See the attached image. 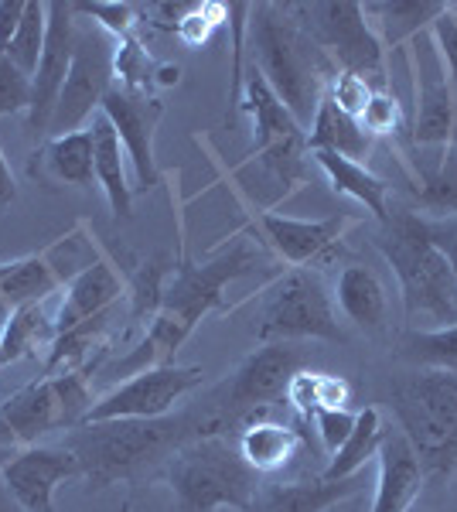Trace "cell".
Listing matches in <instances>:
<instances>
[{
    "label": "cell",
    "instance_id": "7bdbcfd3",
    "mask_svg": "<svg viewBox=\"0 0 457 512\" xmlns=\"http://www.w3.org/2000/svg\"><path fill=\"white\" fill-rule=\"evenodd\" d=\"M434 38L440 45V55H444L447 79H451V99H454V144H451V151H457V21L451 18V11H444L434 21Z\"/></svg>",
    "mask_w": 457,
    "mask_h": 512
},
{
    "label": "cell",
    "instance_id": "b9f144b4",
    "mask_svg": "<svg viewBox=\"0 0 457 512\" xmlns=\"http://www.w3.org/2000/svg\"><path fill=\"white\" fill-rule=\"evenodd\" d=\"M372 93H379V89H372L369 82L359 79V76H348V72H338L328 86V96L338 103V110H345L348 117H355V120H359L362 110L369 106Z\"/></svg>",
    "mask_w": 457,
    "mask_h": 512
},
{
    "label": "cell",
    "instance_id": "d6a6232c",
    "mask_svg": "<svg viewBox=\"0 0 457 512\" xmlns=\"http://www.w3.org/2000/svg\"><path fill=\"white\" fill-rule=\"evenodd\" d=\"M171 260L168 256H151L130 274L127 280V318L130 328H147L161 315L164 304V287L171 280Z\"/></svg>",
    "mask_w": 457,
    "mask_h": 512
},
{
    "label": "cell",
    "instance_id": "5b68a950",
    "mask_svg": "<svg viewBox=\"0 0 457 512\" xmlns=\"http://www.w3.org/2000/svg\"><path fill=\"white\" fill-rule=\"evenodd\" d=\"M164 478L181 512H246L256 489L263 485L260 472L249 468L236 441L226 434H205L188 441L181 451H174Z\"/></svg>",
    "mask_w": 457,
    "mask_h": 512
},
{
    "label": "cell",
    "instance_id": "816d5d0a",
    "mask_svg": "<svg viewBox=\"0 0 457 512\" xmlns=\"http://www.w3.org/2000/svg\"><path fill=\"white\" fill-rule=\"evenodd\" d=\"M447 11H451V18L457 21V0H454V4H447Z\"/></svg>",
    "mask_w": 457,
    "mask_h": 512
},
{
    "label": "cell",
    "instance_id": "d4e9b609",
    "mask_svg": "<svg viewBox=\"0 0 457 512\" xmlns=\"http://www.w3.org/2000/svg\"><path fill=\"white\" fill-rule=\"evenodd\" d=\"M311 161L321 168V175L328 178V185L335 188L338 195L352 198V202L365 205L372 212V219L379 226L389 222V185L386 178L372 175L362 161H348V158H338V154H328V151H311Z\"/></svg>",
    "mask_w": 457,
    "mask_h": 512
},
{
    "label": "cell",
    "instance_id": "ac0fdd59",
    "mask_svg": "<svg viewBox=\"0 0 457 512\" xmlns=\"http://www.w3.org/2000/svg\"><path fill=\"white\" fill-rule=\"evenodd\" d=\"M79 475V461L69 448H41L31 444L21 454H14L0 468V482L18 502L21 512H55V489L65 478Z\"/></svg>",
    "mask_w": 457,
    "mask_h": 512
},
{
    "label": "cell",
    "instance_id": "e575fe53",
    "mask_svg": "<svg viewBox=\"0 0 457 512\" xmlns=\"http://www.w3.org/2000/svg\"><path fill=\"white\" fill-rule=\"evenodd\" d=\"M45 38H48V4L28 0L18 35L11 38V45H7L4 55L14 65H18L21 72L35 76V69H38V62H41V52H45Z\"/></svg>",
    "mask_w": 457,
    "mask_h": 512
},
{
    "label": "cell",
    "instance_id": "83f0119b",
    "mask_svg": "<svg viewBox=\"0 0 457 512\" xmlns=\"http://www.w3.org/2000/svg\"><path fill=\"white\" fill-rule=\"evenodd\" d=\"M45 168L55 181L76 188H93L96 171H93V130H76V134L65 137H48L45 144L31 154L28 171L38 175Z\"/></svg>",
    "mask_w": 457,
    "mask_h": 512
},
{
    "label": "cell",
    "instance_id": "f907efd6",
    "mask_svg": "<svg viewBox=\"0 0 457 512\" xmlns=\"http://www.w3.org/2000/svg\"><path fill=\"white\" fill-rule=\"evenodd\" d=\"M0 512H21L18 502L11 499V492L4 489V482H0Z\"/></svg>",
    "mask_w": 457,
    "mask_h": 512
},
{
    "label": "cell",
    "instance_id": "4fadbf2b",
    "mask_svg": "<svg viewBox=\"0 0 457 512\" xmlns=\"http://www.w3.org/2000/svg\"><path fill=\"white\" fill-rule=\"evenodd\" d=\"M79 233L82 226L52 243L48 250L0 263V315H11L24 304H41L48 294L65 287L82 267L96 260V250H89V243L79 239Z\"/></svg>",
    "mask_w": 457,
    "mask_h": 512
},
{
    "label": "cell",
    "instance_id": "603a6c76",
    "mask_svg": "<svg viewBox=\"0 0 457 512\" xmlns=\"http://www.w3.org/2000/svg\"><path fill=\"white\" fill-rule=\"evenodd\" d=\"M362 11L382 48L393 52L434 28V21L447 11V0H376V4H362Z\"/></svg>",
    "mask_w": 457,
    "mask_h": 512
},
{
    "label": "cell",
    "instance_id": "c3c4849f",
    "mask_svg": "<svg viewBox=\"0 0 457 512\" xmlns=\"http://www.w3.org/2000/svg\"><path fill=\"white\" fill-rule=\"evenodd\" d=\"M14 198H18V181H14L11 164H7L4 151H0V209H7Z\"/></svg>",
    "mask_w": 457,
    "mask_h": 512
},
{
    "label": "cell",
    "instance_id": "3957f363",
    "mask_svg": "<svg viewBox=\"0 0 457 512\" xmlns=\"http://www.w3.org/2000/svg\"><path fill=\"white\" fill-rule=\"evenodd\" d=\"M376 246L400 284L410 332L457 325V277L430 239L427 219L417 212H393Z\"/></svg>",
    "mask_w": 457,
    "mask_h": 512
},
{
    "label": "cell",
    "instance_id": "9a60e30c",
    "mask_svg": "<svg viewBox=\"0 0 457 512\" xmlns=\"http://www.w3.org/2000/svg\"><path fill=\"white\" fill-rule=\"evenodd\" d=\"M198 366H157L123 379L110 393L96 396L93 410L82 424H103V420H157L168 417L181 400L202 386Z\"/></svg>",
    "mask_w": 457,
    "mask_h": 512
},
{
    "label": "cell",
    "instance_id": "8d00e7d4",
    "mask_svg": "<svg viewBox=\"0 0 457 512\" xmlns=\"http://www.w3.org/2000/svg\"><path fill=\"white\" fill-rule=\"evenodd\" d=\"M82 18H93L99 31H106L116 41L137 38L140 24V7L134 4H113V0H96V4H72Z\"/></svg>",
    "mask_w": 457,
    "mask_h": 512
},
{
    "label": "cell",
    "instance_id": "cb8c5ba5",
    "mask_svg": "<svg viewBox=\"0 0 457 512\" xmlns=\"http://www.w3.org/2000/svg\"><path fill=\"white\" fill-rule=\"evenodd\" d=\"M335 301L342 315L362 328L365 335H379L389 318V301L382 280L362 263H348L335 280Z\"/></svg>",
    "mask_w": 457,
    "mask_h": 512
},
{
    "label": "cell",
    "instance_id": "f35d334b",
    "mask_svg": "<svg viewBox=\"0 0 457 512\" xmlns=\"http://www.w3.org/2000/svg\"><path fill=\"white\" fill-rule=\"evenodd\" d=\"M226 21V4H212V0H198L195 7H191V14L185 21L178 24V35L181 41H185L188 48H202V45H209V38H212V31L219 28V24Z\"/></svg>",
    "mask_w": 457,
    "mask_h": 512
},
{
    "label": "cell",
    "instance_id": "f6af8a7d",
    "mask_svg": "<svg viewBox=\"0 0 457 512\" xmlns=\"http://www.w3.org/2000/svg\"><path fill=\"white\" fill-rule=\"evenodd\" d=\"M348 400H352V386H348L342 376L318 373V407L345 410Z\"/></svg>",
    "mask_w": 457,
    "mask_h": 512
},
{
    "label": "cell",
    "instance_id": "f5cc1de1",
    "mask_svg": "<svg viewBox=\"0 0 457 512\" xmlns=\"http://www.w3.org/2000/svg\"><path fill=\"white\" fill-rule=\"evenodd\" d=\"M120 512H130V499H127V502H123V506H120Z\"/></svg>",
    "mask_w": 457,
    "mask_h": 512
},
{
    "label": "cell",
    "instance_id": "7dc6e473",
    "mask_svg": "<svg viewBox=\"0 0 457 512\" xmlns=\"http://www.w3.org/2000/svg\"><path fill=\"white\" fill-rule=\"evenodd\" d=\"M24 7H28V0H0V52H7L11 38L18 35Z\"/></svg>",
    "mask_w": 457,
    "mask_h": 512
},
{
    "label": "cell",
    "instance_id": "1f68e13d",
    "mask_svg": "<svg viewBox=\"0 0 457 512\" xmlns=\"http://www.w3.org/2000/svg\"><path fill=\"white\" fill-rule=\"evenodd\" d=\"M55 342V321L41 311V304H24L11 311L0 328V369L11 362L35 355L38 349H52Z\"/></svg>",
    "mask_w": 457,
    "mask_h": 512
},
{
    "label": "cell",
    "instance_id": "681fc988",
    "mask_svg": "<svg viewBox=\"0 0 457 512\" xmlns=\"http://www.w3.org/2000/svg\"><path fill=\"white\" fill-rule=\"evenodd\" d=\"M328 512H362V492L359 495H348V499H342L338 506H331Z\"/></svg>",
    "mask_w": 457,
    "mask_h": 512
},
{
    "label": "cell",
    "instance_id": "44dd1931",
    "mask_svg": "<svg viewBox=\"0 0 457 512\" xmlns=\"http://www.w3.org/2000/svg\"><path fill=\"white\" fill-rule=\"evenodd\" d=\"M376 458H379V482L369 512H410L413 502L420 499L423 482H427L417 451L410 448L403 431H386Z\"/></svg>",
    "mask_w": 457,
    "mask_h": 512
},
{
    "label": "cell",
    "instance_id": "8fae6325",
    "mask_svg": "<svg viewBox=\"0 0 457 512\" xmlns=\"http://www.w3.org/2000/svg\"><path fill=\"white\" fill-rule=\"evenodd\" d=\"M256 267V250L246 236H239L229 250L215 253L205 263H174L171 280L164 287V304L161 311H168L195 332L198 321L212 311H222V291L239 280L243 274Z\"/></svg>",
    "mask_w": 457,
    "mask_h": 512
},
{
    "label": "cell",
    "instance_id": "5bb4252c",
    "mask_svg": "<svg viewBox=\"0 0 457 512\" xmlns=\"http://www.w3.org/2000/svg\"><path fill=\"white\" fill-rule=\"evenodd\" d=\"M113 52L110 35L99 28H79L76 55L65 79V89L58 96L48 137H65L86 130V123L96 117L106 93L113 89Z\"/></svg>",
    "mask_w": 457,
    "mask_h": 512
},
{
    "label": "cell",
    "instance_id": "6da1fadb",
    "mask_svg": "<svg viewBox=\"0 0 457 512\" xmlns=\"http://www.w3.org/2000/svg\"><path fill=\"white\" fill-rule=\"evenodd\" d=\"M212 434V420L205 403L168 414L157 420H103V424H82L65 437V448L76 454L79 475L89 482V489L99 492L123 478H137L151 465L164 458H174L195 437Z\"/></svg>",
    "mask_w": 457,
    "mask_h": 512
},
{
    "label": "cell",
    "instance_id": "bcb514c9",
    "mask_svg": "<svg viewBox=\"0 0 457 512\" xmlns=\"http://www.w3.org/2000/svg\"><path fill=\"white\" fill-rule=\"evenodd\" d=\"M195 4H198V0H178V4H147V7H144V14H151L157 28L178 31V24L188 18L191 7H195Z\"/></svg>",
    "mask_w": 457,
    "mask_h": 512
},
{
    "label": "cell",
    "instance_id": "e0dca14e",
    "mask_svg": "<svg viewBox=\"0 0 457 512\" xmlns=\"http://www.w3.org/2000/svg\"><path fill=\"white\" fill-rule=\"evenodd\" d=\"M99 113L113 123L116 137L123 144V154H127L130 168H134V192H151V188H157L161 171H157L154 161V134H157V123L164 117L161 99L137 96L113 86L106 93L103 106H99Z\"/></svg>",
    "mask_w": 457,
    "mask_h": 512
},
{
    "label": "cell",
    "instance_id": "7a4b0ae2",
    "mask_svg": "<svg viewBox=\"0 0 457 512\" xmlns=\"http://www.w3.org/2000/svg\"><path fill=\"white\" fill-rule=\"evenodd\" d=\"M253 65L304 130L311 127L331 79L338 76L331 59L294 21L287 4L253 7Z\"/></svg>",
    "mask_w": 457,
    "mask_h": 512
},
{
    "label": "cell",
    "instance_id": "7c38bea8",
    "mask_svg": "<svg viewBox=\"0 0 457 512\" xmlns=\"http://www.w3.org/2000/svg\"><path fill=\"white\" fill-rule=\"evenodd\" d=\"M403 55L413 76V144L447 158L454 144V99L434 28L413 38Z\"/></svg>",
    "mask_w": 457,
    "mask_h": 512
},
{
    "label": "cell",
    "instance_id": "ffe728a7",
    "mask_svg": "<svg viewBox=\"0 0 457 512\" xmlns=\"http://www.w3.org/2000/svg\"><path fill=\"white\" fill-rule=\"evenodd\" d=\"M120 297H127L123 277L116 274L110 260L96 256L89 267H82L79 274L65 284V297L52 318L55 335L69 332V328H76L89 318H99V315H106V311H113Z\"/></svg>",
    "mask_w": 457,
    "mask_h": 512
},
{
    "label": "cell",
    "instance_id": "277c9868",
    "mask_svg": "<svg viewBox=\"0 0 457 512\" xmlns=\"http://www.w3.org/2000/svg\"><path fill=\"white\" fill-rule=\"evenodd\" d=\"M393 414L430 482L457 472V376L417 369L393 379Z\"/></svg>",
    "mask_w": 457,
    "mask_h": 512
},
{
    "label": "cell",
    "instance_id": "9c48e42d",
    "mask_svg": "<svg viewBox=\"0 0 457 512\" xmlns=\"http://www.w3.org/2000/svg\"><path fill=\"white\" fill-rule=\"evenodd\" d=\"M294 21L318 41L338 72L359 76L372 89H386V48L372 31L362 4H287Z\"/></svg>",
    "mask_w": 457,
    "mask_h": 512
},
{
    "label": "cell",
    "instance_id": "f546056e",
    "mask_svg": "<svg viewBox=\"0 0 457 512\" xmlns=\"http://www.w3.org/2000/svg\"><path fill=\"white\" fill-rule=\"evenodd\" d=\"M386 437V424H382V414L376 407H362L355 414V427L352 434L345 437V444L328 458L321 478L324 482H342V478H355L365 472L372 458L379 454V444Z\"/></svg>",
    "mask_w": 457,
    "mask_h": 512
},
{
    "label": "cell",
    "instance_id": "f1b7e54d",
    "mask_svg": "<svg viewBox=\"0 0 457 512\" xmlns=\"http://www.w3.org/2000/svg\"><path fill=\"white\" fill-rule=\"evenodd\" d=\"M307 151H328L348 161H362L372 154V137L365 134V127L359 120L348 117L345 110H338L335 99L324 96L311 127H307Z\"/></svg>",
    "mask_w": 457,
    "mask_h": 512
},
{
    "label": "cell",
    "instance_id": "ee69618b",
    "mask_svg": "<svg viewBox=\"0 0 457 512\" xmlns=\"http://www.w3.org/2000/svg\"><path fill=\"white\" fill-rule=\"evenodd\" d=\"M427 233L434 239V246L444 253V260L451 263L454 277H457V216L447 219H427Z\"/></svg>",
    "mask_w": 457,
    "mask_h": 512
},
{
    "label": "cell",
    "instance_id": "74e56055",
    "mask_svg": "<svg viewBox=\"0 0 457 512\" xmlns=\"http://www.w3.org/2000/svg\"><path fill=\"white\" fill-rule=\"evenodd\" d=\"M31 106V76L0 52V117L28 113Z\"/></svg>",
    "mask_w": 457,
    "mask_h": 512
},
{
    "label": "cell",
    "instance_id": "ba28073f",
    "mask_svg": "<svg viewBox=\"0 0 457 512\" xmlns=\"http://www.w3.org/2000/svg\"><path fill=\"white\" fill-rule=\"evenodd\" d=\"M239 110H246L253 117V137H256L253 158L280 185L277 202H284L297 188L307 185V158H311V151H307V130L280 103L256 65H249L243 79V103H239Z\"/></svg>",
    "mask_w": 457,
    "mask_h": 512
},
{
    "label": "cell",
    "instance_id": "8992f818",
    "mask_svg": "<svg viewBox=\"0 0 457 512\" xmlns=\"http://www.w3.org/2000/svg\"><path fill=\"white\" fill-rule=\"evenodd\" d=\"M307 349L297 342H267L263 349L246 355L226 383L215 386L205 400L212 420V434H226L243 427L246 420L267 414L273 403H284L290 379L304 369Z\"/></svg>",
    "mask_w": 457,
    "mask_h": 512
},
{
    "label": "cell",
    "instance_id": "7402d4cb",
    "mask_svg": "<svg viewBox=\"0 0 457 512\" xmlns=\"http://www.w3.org/2000/svg\"><path fill=\"white\" fill-rule=\"evenodd\" d=\"M362 492V475L342 478V482H324V478H307V482H267L260 485L246 512H328L348 495Z\"/></svg>",
    "mask_w": 457,
    "mask_h": 512
},
{
    "label": "cell",
    "instance_id": "d6986e66",
    "mask_svg": "<svg viewBox=\"0 0 457 512\" xmlns=\"http://www.w3.org/2000/svg\"><path fill=\"white\" fill-rule=\"evenodd\" d=\"M256 226L263 233V243L273 246L280 260L294 263V267H307V263H318L321 256H328L342 243L348 229L355 226V216L338 212V216L328 219H290L267 209L256 216Z\"/></svg>",
    "mask_w": 457,
    "mask_h": 512
},
{
    "label": "cell",
    "instance_id": "30bf717a",
    "mask_svg": "<svg viewBox=\"0 0 457 512\" xmlns=\"http://www.w3.org/2000/svg\"><path fill=\"white\" fill-rule=\"evenodd\" d=\"M256 338L267 342H301V338H318V342H345V332L338 325V311L331 301L324 280L314 270H290L267 291L263 315L256 325Z\"/></svg>",
    "mask_w": 457,
    "mask_h": 512
},
{
    "label": "cell",
    "instance_id": "60d3db41",
    "mask_svg": "<svg viewBox=\"0 0 457 512\" xmlns=\"http://www.w3.org/2000/svg\"><path fill=\"white\" fill-rule=\"evenodd\" d=\"M311 424H314V434H318V441H321L324 458H331V454H335V451L345 444V437L352 434L355 414H348V407H345V410L318 407V410L311 414Z\"/></svg>",
    "mask_w": 457,
    "mask_h": 512
},
{
    "label": "cell",
    "instance_id": "2e32d148",
    "mask_svg": "<svg viewBox=\"0 0 457 512\" xmlns=\"http://www.w3.org/2000/svg\"><path fill=\"white\" fill-rule=\"evenodd\" d=\"M76 38H79V21H76V7L72 4H48V38H45V52L41 62L31 76V106H28V137L31 144H45L48 127H52L58 96L65 89L72 69V55H76Z\"/></svg>",
    "mask_w": 457,
    "mask_h": 512
},
{
    "label": "cell",
    "instance_id": "ab89813d",
    "mask_svg": "<svg viewBox=\"0 0 457 512\" xmlns=\"http://www.w3.org/2000/svg\"><path fill=\"white\" fill-rule=\"evenodd\" d=\"M359 123L365 127V134L372 140L376 137H386V134H396L403 123V113H400V103H396V96L389 93V89H379V93H372L369 106L362 110Z\"/></svg>",
    "mask_w": 457,
    "mask_h": 512
},
{
    "label": "cell",
    "instance_id": "d590c367",
    "mask_svg": "<svg viewBox=\"0 0 457 512\" xmlns=\"http://www.w3.org/2000/svg\"><path fill=\"white\" fill-rule=\"evenodd\" d=\"M417 198L423 209L437 212V219L457 216V158L454 151L437 164V171L423 175V185H417Z\"/></svg>",
    "mask_w": 457,
    "mask_h": 512
},
{
    "label": "cell",
    "instance_id": "4316f807",
    "mask_svg": "<svg viewBox=\"0 0 457 512\" xmlns=\"http://www.w3.org/2000/svg\"><path fill=\"white\" fill-rule=\"evenodd\" d=\"M301 441H304V431L277 424V420H267V414H260L239 427L236 448L249 461L253 472L273 475L284 465H290V458L301 448Z\"/></svg>",
    "mask_w": 457,
    "mask_h": 512
},
{
    "label": "cell",
    "instance_id": "484cf974",
    "mask_svg": "<svg viewBox=\"0 0 457 512\" xmlns=\"http://www.w3.org/2000/svg\"><path fill=\"white\" fill-rule=\"evenodd\" d=\"M89 130H93V171L96 181L103 188L106 202H110L113 216L127 219L130 205H134V185L127 181V154H123V144L116 137L113 123L96 113L89 120Z\"/></svg>",
    "mask_w": 457,
    "mask_h": 512
},
{
    "label": "cell",
    "instance_id": "4dcf8cb0",
    "mask_svg": "<svg viewBox=\"0 0 457 512\" xmlns=\"http://www.w3.org/2000/svg\"><path fill=\"white\" fill-rule=\"evenodd\" d=\"M113 79L120 82V89L137 96H151L157 86H178L181 69L178 65L154 62L147 55V48L140 45V38L116 41L113 52Z\"/></svg>",
    "mask_w": 457,
    "mask_h": 512
},
{
    "label": "cell",
    "instance_id": "836d02e7",
    "mask_svg": "<svg viewBox=\"0 0 457 512\" xmlns=\"http://www.w3.org/2000/svg\"><path fill=\"white\" fill-rule=\"evenodd\" d=\"M403 359L417 369H440V373L457 376V325L430 328V332H406Z\"/></svg>",
    "mask_w": 457,
    "mask_h": 512
},
{
    "label": "cell",
    "instance_id": "52a82bcc",
    "mask_svg": "<svg viewBox=\"0 0 457 512\" xmlns=\"http://www.w3.org/2000/svg\"><path fill=\"white\" fill-rule=\"evenodd\" d=\"M93 403L96 396L89 386V369L45 373L0 403V441L31 448L38 444V437L52 431H76Z\"/></svg>",
    "mask_w": 457,
    "mask_h": 512
}]
</instances>
